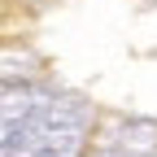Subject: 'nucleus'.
I'll return each instance as SVG.
<instances>
[{
  "label": "nucleus",
  "instance_id": "obj_1",
  "mask_svg": "<svg viewBox=\"0 0 157 157\" xmlns=\"http://www.w3.org/2000/svg\"><path fill=\"white\" fill-rule=\"evenodd\" d=\"M78 135H83V109L74 101H48L9 157H74Z\"/></svg>",
  "mask_w": 157,
  "mask_h": 157
},
{
  "label": "nucleus",
  "instance_id": "obj_2",
  "mask_svg": "<svg viewBox=\"0 0 157 157\" xmlns=\"http://www.w3.org/2000/svg\"><path fill=\"white\" fill-rule=\"evenodd\" d=\"M48 101L31 87H0V157H9Z\"/></svg>",
  "mask_w": 157,
  "mask_h": 157
}]
</instances>
